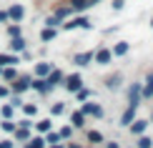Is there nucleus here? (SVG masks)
I'll return each instance as SVG.
<instances>
[{
	"instance_id": "f257e3e1",
	"label": "nucleus",
	"mask_w": 153,
	"mask_h": 148,
	"mask_svg": "<svg viewBox=\"0 0 153 148\" xmlns=\"http://www.w3.org/2000/svg\"><path fill=\"white\" fill-rule=\"evenodd\" d=\"M83 113H88V115H95V118H100V115H103V108H100V106H95V103H85V106H83Z\"/></svg>"
},
{
	"instance_id": "f03ea898",
	"label": "nucleus",
	"mask_w": 153,
	"mask_h": 148,
	"mask_svg": "<svg viewBox=\"0 0 153 148\" xmlns=\"http://www.w3.org/2000/svg\"><path fill=\"white\" fill-rule=\"evenodd\" d=\"M80 83H83V78H80V75H71V78H68L65 80V88H68V91H80Z\"/></svg>"
},
{
	"instance_id": "7ed1b4c3",
	"label": "nucleus",
	"mask_w": 153,
	"mask_h": 148,
	"mask_svg": "<svg viewBox=\"0 0 153 148\" xmlns=\"http://www.w3.org/2000/svg\"><path fill=\"white\" fill-rule=\"evenodd\" d=\"M111 58H113V53L111 50H98V53H95V63H100V65H105V63H111Z\"/></svg>"
},
{
	"instance_id": "20e7f679",
	"label": "nucleus",
	"mask_w": 153,
	"mask_h": 148,
	"mask_svg": "<svg viewBox=\"0 0 153 148\" xmlns=\"http://www.w3.org/2000/svg\"><path fill=\"white\" fill-rule=\"evenodd\" d=\"M28 88H30V78H18L13 83V91L15 93H23V91H28Z\"/></svg>"
},
{
	"instance_id": "39448f33",
	"label": "nucleus",
	"mask_w": 153,
	"mask_h": 148,
	"mask_svg": "<svg viewBox=\"0 0 153 148\" xmlns=\"http://www.w3.org/2000/svg\"><path fill=\"white\" fill-rule=\"evenodd\" d=\"M65 28H68V30H73V28H91V23H88L85 18H75V20L65 23Z\"/></svg>"
},
{
	"instance_id": "423d86ee",
	"label": "nucleus",
	"mask_w": 153,
	"mask_h": 148,
	"mask_svg": "<svg viewBox=\"0 0 153 148\" xmlns=\"http://www.w3.org/2000/svg\"><path fill=\"white\" fill-rule=\"evenodd\" d=\"M138 100H141V86L136 83V86L131 88V106L136 108V106H138Z\"/></svg>"
},
{
	"instance_id": "0eeeda50",
	"label": "nucleus",
	"mask_w": 153,
	"mask_h": 148,
	"mask_svg": "<svg viewBox=\"0 0 153 148\" xmlns=\"http://www.w3.org/2000/svg\"><path fill=\"white\" fill-rule=\"evenodd\" d=\"M60 78H63V73H60V70H50V73H48V80H45V83H48V88H53Z\"/></svg>"
},
{
	"instance_id": "6e6552de",
	"label": "nucleus",
	"mask_w": 153,
	"mask_h": 148,
	"mask_svg": "<svg viewBox=\"0 0 153 148\" xmlns=\"http://www.w3.org/2000/svg\"><path fill=\"white\" fill-rule=\"evenodd\" d=\"M91 60H93V55H91V53H78V55L73 58V63H78V65H88Z\"/></svg>"
},
{
	"instance_id": "1a4fd4ad",
	"label": "nucleus",
	"mask_w": 153,
	"mask_h": 148,
	"mask_svg": "<svg viewBox=\"0 0 153 148\" xmlns=\"http://www.w3.org/2000/svg\"><path fill=\"white\" fill-rule=\"evenodd\" d=\"M23 8H20V5H13V8L8 10V18H13V20H20V18H23Z\"/></svg>"
},
{
	"instance_id": "9d476101",
	"label": "nucleus",
	"mask_w": 153,
	"mask_h": 148,
	"mask_svg": "<svg viewBox=\"0 0 153 148\" xmlns=\"http://www.w3.org/2000/svg\"><path fill=\"white\" fill-rule=\"evenodd\" d=\"M133 118H136V108L131 106L128 111L123 113V118H120V123H123V126H131V120H133Z\"/></svg>"
},
{
	"instance_id": "9b49d317",
	"label": "nucleus",
	"mask_w": 153,
	"mask_h": 148,
	"mask_svg": "<svg viewBox=\"0 0 153 148\" xmlns=\"http://www.w3.org/2000/svg\"><path fill=\"white\" fill-rule=\"evenodd\" d=\"M15 63H20L15 55H8V53H3V55H0V65H15Z\"/></svg>"
},
{
	"instance_id": "f8f14e48",
	"label": "nucleus",
	"mask_w": 153,
	"mask_h": 148,
	"mask_svg": "<svg viewBox=\"0 0 153 148\" xmlns=\"http://www.w3.org/2000/svg\"><path fill=\"white\" fill-rule=\"evenodd\" d=\"M88 0H71V10H85L88 8Z\"/></svg>"
},
{
	"instance_id": "ddd939ff",
	"label": "nucleus",
	"mask_w": 153,
	"mask_h": 148,
	"mask_svg": "<svg viewBox=\"0 0 153 148\" xmlns=\"http://www.w3.org/2000/svg\"><path fill=\"white\" fill-rule=\"evenodd\" d=\"M30 88H35V91L45 93V91H48V83H45V80H30Z\"/></svg>"
},
{
	"instance_id": "4468645a",
	"label": "nucleus",
	"mask_w": 153,
	"mask_h": 148,
	"mask_svg": "<svg viewBox=\"0 0 153 148\" xmlns=\"http://www.w3.org/2000/svg\"><path fill=\"white\" fill-rule=\"evenodd\" d=\"M50 70H53V68H50V63H38V68H35V73H38V75H48Z\"/></svg>"
},
{
	"instance_id": "2eb2a0df",
	"label": "nucleus",
	"mask_w": 153,
	"mask_h": 148,
	"mask_svg": "<svg viewBox=\"0 0 153 148\" xmlns=\"http://www.w3.org/2000/svg\"><path fill=\"white\" fill-rule=\"evenodd\" d=\"M23 48H25V40H23V38H20V35H18V38H13L10 50H23Z\"/></svg>"
},
{
	"instance_id": "dca6fc26",
	"label": "nucleus",
	"mask_w": 153,
	"mask_h": 148,
	"mask_svg": "<svg viewBox=\"0 0 153 148\" xmlns=\"http://www.w3.org/2000/svg\"><path fill=\"white\" fill-rule=\"evenodd\" d=\"M113 53H116V55H126V53H128V43H118V45L113 48Z\"/></svg>"
},
{
	"instance_id": "f3484780",
	"label": "nucleus",
	"mask_w": 153,
	"mask_h": 148,
	"mask_svg": "<svg viewBox=\"0 0 153 148\" xmlns=\"http://www.w3.org/2000/svg\"><path fill=\"white\" fill-rule=\"evenodd\" d=\"M146 126H148L146 120H136V123H133V133H138V136H141V133L146 131Z\"/></svg>"
},
{
	"instance_id": "a211bd4d",
	"label": "nucleus",
	"mask_w": 153,
	"mask_h": 148,
	"mask_svg": "<svg viewBox=\"0 0 153 148\" xmlns=\"http://www.w3.org/2000/svg\"><path fill=\"white\" fill-rule=\"evenodd\" d=\"M43 143H45L43 138H33V141H28V146H25V148H45Z\"/></svg>"
},
{
	"instance_id": "6ab92c4d",
	"label": "nucleus",
	"mask_w": 153,
	"mask_h": 148,
	"mask_svg": "<svg viewBox=\"0 0 153 148\" xmlns=\"http://www.w3.org/2000/svg\"><path fill=\"white\" fill-rule=\"evenodd\" d=\"M88 141H91V143H100V141H103V136H100L98 131H91V133H88Z\"/></svg>"
},
{
	"instance_id": "aec40b11",
	"label": "nucleus",
	"mask_w": 153,
	"mask_h": 148,
	"mask_svg": "<svg viewBox=\"0 0 153 148\" xmlns=\"http://www.w3.org/2000/svg\"><path fill=\"white\" fill-rule=\"evenodd\" d=\"M55 38V28H45L43 30V40H53Z\"/></svg>"
},
{
	"instance_id": "412c9836",
	"label": "nucleus",
	"mask_w": 153,
	"mask_h": 148,
	"mask_svg": "<svg viewBox=\"0 0 153 148\" xmlns=\"http://www.w3.org/2000/svg\"><path fill=\"white\" fill-rule=\"evenodd\" d=\"M83 115H85V113H73V126H75V128L83 126Z\"/></svg>"
},
{
	"instance_id": "4be33fe9",
	"label": "nucleus",
	"mask_w": 153,
	"mask_h": 148,
	"mask_svg": "<svg viewBox=\"0 0 153 148\" xmlns=\"http://www.w3.org/2000/svg\"><path fill=\"white\" fill-rule=\"evenodd\" d=\"M48 143H58V141H60V133H53V131H48Z\"/></svg>"
},
{
	"instance_id": "5701e85b",
	"label": "nucleus",
	"mask_w": 153,
	"mask_h": 148,
	"mask_svg": "<svg viewBox=\"0 0 153 148\" xmlns=\"http://www.w3.org/2000/svg\"><path fill=\"white\" fill-rule=\"evenodd\" d=\"M38 131H40V133H48V131H50V120H40V123H38Z\"/></svg>"
},
{
	"instance_id": "b1692460",
	"label": "nucleus",
	"mask_w": 153,
	"mask_h": 148,
	"mask_svg": "<svg viewBox=\"0 0 153 148\" xmlns=\"http://www.w3.org/2000/svg\"><path fill=\"white\" fill-rule=\"evenodd\" d=\"M141 95H146V98H151V95H153V83H146V88L141 91Z\"/></svg>"
},
{
	"instance_id": "393cba45",
	"label": "nucleus",
	"mask_w": 153,
	"mask_h": 148,
	"mask_svg": "<svg viewBox=\"0 0 153 148\" xmlns=\"http://www.w3.org/2000/svg\"><path fill=\"white\" fill-rule=\"evenodd\" d=\"M151 146H153V141H151V138H146V136L138 141V148H151Z\"/></svg>"
},
{
	"instance_id": "a878e982",
	"label": "nucleus",
	"mask_w": 153,
	"mask_h": 148,
	"mask_svg": "<svg viewBox=\"0 0 153 148\" xmlns=\"http://www.w3.org/2000/svg\"><path fill=\"white\" fill-rule=\"evenodd\" d=\"M3 78H5V80H13V78H15V70H13V68H5V70H3Z\"/></svg>"
},
{
	"instance_id": "bb28decb",
	"label": "nucleus",
	"mask_w": 153,
	"mask_h": 148,
	"mask_svg": "<svg viewBox=\"0 0 153 148\" xmlns=\"http://www.w3.org/2000/svg\"><path fill=\"white\" fill-rule=\"evenodd\" d=\"M8 35H10V38H18V35H20V28H18V25H10V28H8Z\"/></svg>"
},
{
	"instance_id": "cd10ccee",
	"label": "nucleus",
	"mask_w": 153,
	"mask_h": 148,
	"mask_svg": "<svg viewBox=\"0 0 153 148\" xmlns=\"http://www.w3.org/2000/svg\"><path fill=\"white\" fill-rule=\"evenodd\" d=\"M120 83V75H113V78H108V88H118Z\"/></svg>"
},
{
	"instance_id": "c85d7f7f",
	"label": "nucleus",
	"mask_w": 153,
	"mask_h": 148,
	"mask_svg": "<svg viewBox=\"0 0 153 148\" xmlns=\"http://www.w3.org/2000/svg\"><path fill=\"white\" fill-rule=\"evenodd\" d=\"M3 131L13 133V131H15V123H10V120H5V123H3Z\"/></svg>"
},
{
	"instance_id": "c756f323",
	"label": "nucleus",
	"mask_w": 153,
	"mask_h": 148,
	"mask_svg": "<svg viewBox=\"0 0 153 148\" xmlns=\"http://www.w3.org/2000/svg\"><path fill=\"white\" fill-rule=\"evenodd\" d=\"M15 136H18V138H20V141H28V138H30V136H28V131H25V128H20V131H18V133H15Z\"/></svg>"
},
{
	"instance_id": "7c9ffc66",
	"label": "nucleus",
	"mask_w": 153,
	"mask_h": 148,
	"mask_svg": "<svg viewBox=\"0 0 153 148\" xmlns=\"http://www.w3.org/2000/svg\"><path fill=\"white\" fill-rule=\"evenodd\" d=\"M23 111H25V115H35V111H38V108H35V106H25Z\"/></svg>"
},
{
	"instance_id": "2f4dec72",
	"label": "nucleus",
	"mask_w": 153,
	"mask_h": 148,
	"mask_svg": "<svg viewBox=\"0 0 153 148\" xmlns=\"http://www.w3.org/2000/svg\"><path fill=\"white\" fill-rule=\"evenodd\" d=\"M3 115H5V118H10V115H13V106H3Z\"/></svg>"
},
{
	"instance_id": "473e14b6",
	"label": "nucleus",
	"mask_w": 153,
	"mask_h": 148,
	"mask_svg": "<svg viewBox=\"0 0 153 148\" xmlns=\"http://www.w3.org/2000/svg\"><path fill=\"white\" fill-rule=\"evenodd\" d=\"M75 93H78V98H80V100H85L88 95H91V93H88V91H83V88H80V91H75Z\"/></svg>"
},
{
	"instance_id": "72a5a7b5",
	"label": "nucleus",
	"mask_w": 153,
	"mask_h": 148,
	"mask_svg": "<svg viewBox=\"0 0 153 148\" xmlns=\"http://www.w3.org/2000/svg\"><path fill=\"white\" fill-rule=\"evenodd\" d=\"M68 13H71V8H60V10H58V18H65Z\"/></svg>"
},
{
	"instance_id": "f704fd0d",
	"label": "nucleus",
	"mask_w": 153,
	"mask_h": 148,
	"mask_svg": "<svg viewBox=\"0 0 153 148\" xmlns=\"http://www.w3.org/2000/svg\"><path fill=\"white\" fill-rule=\"evenodd\" d=\"M0 148H13V143H10V141H3V143H0Z\"/></svg>"
},
{
	"instance_id": "c9c22d12",
	"label": "nucleus",
	"mask_w": 153,
	"mask_h": 148,
	"mask_svg": "<svg viewBox=\"0 0 153 148\" xmlns=\"http://www.w3.org/2000/svg\"><path fill=\"white\" fill-rule=\"evenodd\" d=\"M3 20H8V13H0V23Z\"/></svg>"
},
{
	"instance_id": "e433bc0d",
	"label": "nucleus",
	"mask_w": 153,
	"mask_h": 148,
	"mask_svg": "<svg viewBox=\"0 0 153 148\" xmlns=\"http://www.w3.org/2000/svg\"><path fill=\"white\" fill-rule=\"evenodd\" d=\"M105 148H120V146H118V143H108Z\"/></svg>"
},
{
	"instance_id": "4c0bfd02",
	"label": "nucleus",
	"mask_w": 153,
	"mask_h": 148,
	"mask_svg": "<svg viewBox=\"0 0 153 148\" xmlns=\"http://www.w3.org/2000/svg\"><path fill=\"white\" fill-rule=\"evenodd\" d=\"M146 83H153V73H151V75H148V80H146Z\"/></svg>"
},
{
	"instance_id": "58836bf2",
	"label": "nucleus",
	"mask_w": 153,
	"mask_h": 148,
	"mask_svg": "<svg viewBox=\"0 0 153 148\" xmlns=\"http://www.w3.org/2000/svg\"><path fill=\"white\" fill-rule=\"evenodd\" d=\"M88 3H91V5H95V3H98V0H88Z\"/></svg>"
},
{
	"instance_id": "ea45409f",
	"label": "nucleus",
	"mask_w": 153,
	"mask_h": 148,
	"mask_svg": "<svg viewBox=\"0 0 153 148\" xmlns=\"http://www.w3.org/2000/svg\"><path fill=\"white\" fill-rule=\"evenodd\" d=\"M50 148H60V146H58V143H53V146H50Z\"/></svg>"
},
{
	"instance_id": "a19ab883",
	"label": "nucleus",
	"mask_w": 153,
	"mask_h": 148,
	"mask_svg": "<svg viewBox=\"0 0 153 148\" xmlns=\"http://www.w3.org/2000/svg\"><path fill=\"white\" fill-rule=\"evenodd\" d=\"M151 25H153V20H151Z\"/></svg>"
}]
</instances>
